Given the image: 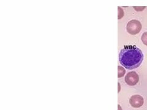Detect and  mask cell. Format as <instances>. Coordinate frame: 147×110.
Here are the masks:
<instances>
[{
    "mask_svg": "<svg viewBox=\"0 0 147 110\" xmlns=\"http://www.w3.org/2000/svg\"><path fill=\"white\" fill-rule=\"evenodd\" d=\"M144 60L142 50L135 45H126L119 52V61L128 70L139 67Z\"/></svg>",
    "mask_w": 147,
    "mask_h": 110,
    "instance_id": "1",
    "label": "cell"
},
{
    "mask_svg": "<svg viewBox=\"0 0 147 110\" xmlns=\"http://www.w3.org/2000/svg\"><path fill=\"white\" fill-rule=\"evenodd\" d=\"M142 28V24L139 20H132L127 23L126 30L130 34L136 35L140 33Z\"/></svg>",
    "mask_w": 147,
    "mask_h": 110,
    "instance_id": "2",
    "label": "cell"
},
{
    "mask_svg": "<svg viewBox=\"0 0 147 110\" xmlns=\"http://www.w3.org/2000/svg\"><path fill=\"white\" fill-rule=\"evenodd\" d=\"M125 82L129 86H134L139 80V76L136 72L132 71L127 73L125 76Z\"/></svg>",
    "mask_w": 147,
    "mask_h": 110,
    "instance_id": "3",
    "label": "cell"
},
{
    "mask_svg": "<svg viewBox=\"0 0 147 110\" xmlns=\"http://www.w3.org/2000/svg\"><path fill=\"white\" fill-rule=\"evenodd\" d=\"M141 40L143 44L147 46V32H145V33H143L141 37Z\"/></svg>",
    "mask_w": 147,
    "mask_h": 110,
    "instance_id": "6",
    "label": "cell"
},
{
    "mask_svg": "<svg viewBox=\"0 0 147 110\" xmlns=\"http://www.w3.org/2000/svg\"><path fill=\"white\" fill-rule=\"evenodd\" d=\"M118 19H121L124 16V12L123 10L122 9L121 7H118Z\"/></svg>",
    "mask_w": 147,
    "mask_h": 110,
    "instance_id": "7",
    "label": "cell"
},
{
    "mask_svg": "<svg viewBox=\"0 0 147 110\" xmlns=\"http://www.w3.org/2000/svg\"><path fill=\"white\" fill-rule=\"evenodd\" d=\"M125 73H126V70L122 66H119L118 67V78L123 77L124 75H125Z\"/></svg>",
    "mask_w": 147,
    "mask_h": 110,
    "instance_id": "5",
    "label": "cell"
},
{
    "mask_svg": "<svg viewBox=\"0 0 147 110\" xmlns=\"http://www.w3.org/2000/svg\"><path fill=\"white\" fill-rule=\"evenodd\" d=\"M134 7V9H136V11H142L144 10V9H145L146 8L145 6H142V7H139V6H134L133 7Z\"/></svg>",
    "mask_w": 147,
    "mask_h": 110,
    "instance_id": "8",
    "label": "cell"
},
{
    "mask_svg": "<svg viewBox=\"0 0 147 110\" xmlns=\"http://www.w3.org/2000/svg\"><path fill=\"white\" fill-rule=\"evenodd\" d=\"M129 103L134 108H140L144 103V98L139 95H132L129 99Z\"/></svg>",
    "mask_w": 147,
    "mask_h": 110,
    "instance_id": "4",
    "label": "cell"
},
{
    "mask_svg": "<svg viewBox=\"0 0 147 110\" xmlns=\"http://www.w3.org/2000/svg\"><path fill=\"white\" fill-rule=\"evenodd\" d=\"M118 110H122V109H121V107H120V105H118Z\"/></svg>",
    "mask_w": 147,
    "mask_h": 110,
    "instance_id": "9",
    "label": "cell"
}]
</instances>
